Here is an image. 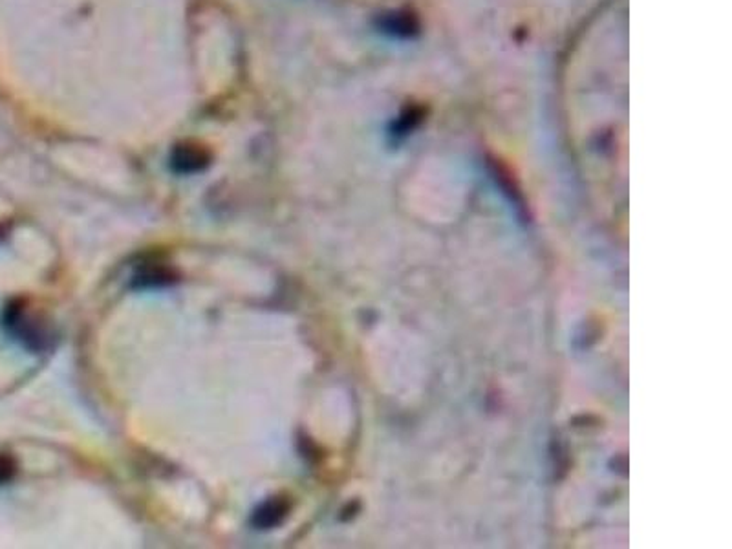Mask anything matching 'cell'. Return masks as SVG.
Masks as SVG:
<instances>
[{"label": "cell", "mask_w": 732, "mask_h": 549, "mask_svg": "<svg viewBox=\"0 0 732 549\" xmlns=\"http://www.w3.org/2000/svg\"><path fill=\"white\" fill-rule=\"evenodd\" d=\"M17 472V465L16 459L8 454H0V485L8 483Z\"/></svg>", "instance_id": "52a82bcc"}, {"label": "cell", "mask_w": 732, "mask_h": 549, "mask_svg": "<svg viewBox=\"0 0 732 549\" xmlns=\"http://www.w3.org/2000/svg\"><path fill=\"white\" fill-rule=\"evenodd\" d=\"M211 164V154L198 143H182L171 154V167L178 174L204 171Z\"/></svg>", "instance_id": "7a4b0ae2"}, {"label": "cell", "mask_w": 732, "mask_h": 549, "mask_svg": "<svg viewBox=\"0 0 732 549\" xmlns=\"http://www.w3.org/2000/svg\"><path fill=\"white\" fill-rule=\"evenodd\" d=\"M425 118V111L423 107H407L392 123L390 127V136L394 140H403L408 134H412L423 121Z\"/></svg>", "instance_id": "5b68a950"}, {"label": "cell", "mask_w": 732, "mask_h": 549, "mask_svg": "<svg viewBox=\"0 0 732 549\" xmlns=\"http://www.w3.org/2000/svg\"><path fill=\"white\" fill-rule=\"evenodd\" d=\"M489 169H491V174H493L494 182L500 185L502 193H504V195L509 198V202L516 207L518 216L524 218V220L529 218V216H527V206H525V202H524V196H522V193H520L516 182L511 178L507 167H504L498 160H489Z\"/></svg>", "instance_id": "3957f363"}, {"label": "cell", "mask_w": 732, "mask_h": 549, "mask_svg": "<svg viewBox=\"0 0 732 549\" xmlns=\"http://www.w3.org/2000/svg\"><path fill=\"white\" fill-rule=\"evenodd\" d=\"M173 273L165 268H156V266H149L145 269H142L136 277H134V284L140 288H147V286H164L169 284L173 279Z\"/></svg>", "instance_id": "8992f818"}, {"label": "cell", "mask_w": 732, "mask_h": 549, "mask_svg": "<svg viewBox=\"0 0 732 549\" xmlns=\"http://www.w3.org/2000/svg\"><path fill=\"white\" fill-rule=\"evenodd\" d=\"M290 503L284 498H271L264 501L255 512H253V523L260 529H270L279 525L286 514H288Z\"/></svg>", "instance_id": "277c9868"}, {"label": "cell", "mask_w": 732, "mask_h": 549, "mask_svg": "<svg viewBox=\"0 0 732 549\" xmlns=\"http://www.w3.org/2000/svg\"><path fill=\"white\" fill-rule=\"evenodd\" d=\"M377 28L394 39H401V41H408L419 36V21L418 17L408 12V10H396V12H388L383 14L377 19Z\"/></svg>", "instance_id": "6da1fadb"}]
</instances>
